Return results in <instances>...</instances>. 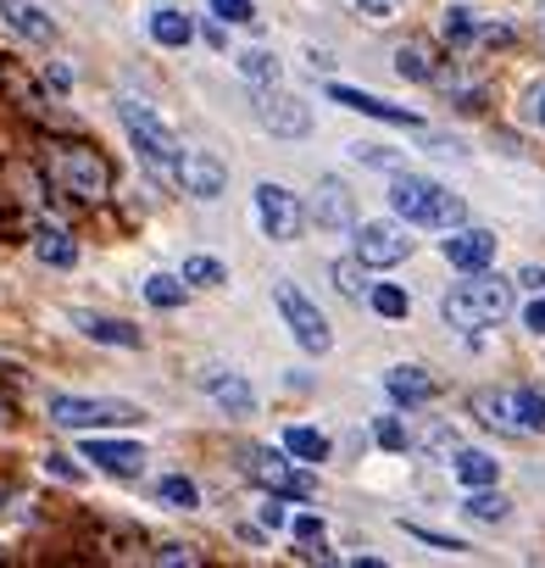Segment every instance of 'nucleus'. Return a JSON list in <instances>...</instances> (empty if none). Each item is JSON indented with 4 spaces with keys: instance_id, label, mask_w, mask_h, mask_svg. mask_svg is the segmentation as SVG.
<instances>
[{
    "instance_id": "nucleus-1",
    "label": "nucleus",
    "mask_w": 545,
    "mask_h": 568,
    "mask_svg": "<svg viewBox=\"0 0 545 568\" xmlns=\"http://www.w3.org/2000/svg\"><path fill=\"white\" fill-rule=\"evenodd\" d=\"M512 307H518V290L501 274H468L463 285H451L445 301H440L451 330H468V335L490 330V323H501V318H512Z\"/></svg>"
},
{
    "instance_id": "nucleus-2",
    "label": "nucleus",
    "mask_w": 545,
    "mask_h": 568,
    "mask_svg": "<svg viewBox=\"0 0 545 568\" xmlns=\"http://www.w3.org/2000/svg\"><path fill=\"white\" fill-rule=\"evenodd\" d=\"M45 168L62 185V196H73V201H107V190H112L107 156L96 145H84V140H51Z\"/></svg>"
},
{
    "instance_id": "nucleus-3",
    "label": "nucleus",
    "mask_w": 545,
    "mask_h": 568,
    "mask_svg": "<svg viewBox=\"0 0 545 568\" xmlns=\"http://www.w3.org/2000/svg\"><path fill=\"white\" fill-rule=\"evenodd\" d=\"M390 207H396V218H407L412 229H445V234L463 229V218H468L463 196H451V190L434 185V179H412V174H396Z\"/></svg>"
},
{
    "instance_id": "nucleus-4",
    "label": "nucleus",
    "mask_w": 545,
    "mask_h": 568,
    "mask_svg": "<svg viewBox=\"0 0 545 568\" xmlns=\"http://www.w3.org/2000/svg\"><path fill=\"white\" fill-rule=\"evenodd\" d=\"M118 118H123L129 140L140 145L145 168H151L162 185H178V162H185V145H178V134H173L151 107H140V101H123V107H118Z\"/></svg>"
},
{
    "instance_id": "nucleus-5",
    "label": "nucleus",
    "mask_w": 545,
    "mask_h": 568,
    "mask_svg": "<svg viewBox=\"0 0 545 568\" xmlns=\"http://www.w3.org/2000/svg\"><path fill=\"white\" fill-rule=\"evenodd\" d=\"M474 413L507 435H545V390H479Z\"/></svg>"
},
{
    "instance_id": "nucleus-6",
    "label": "nucleus",
    "mask_w": 545,
    "mask_h": 568,
    "mask_svg": "<svg viewBox=\"0 0 545 568\" xmlns=\"http://www.w3.org/2000/svg\"><path fill=\"white\" fill-rule=\"evenodd\" d=\"M140 419L145 413L134 401H118V396H51V424L62 430H123Z\"/></svg>"
},
{
    "instance_id": "nucleus-7",
    "label": "nucleus",
    "mask_w": 545,
    "mask_h": 568,
    "mask_svg": "<svg viewBox=\"0 0 545 568\" xmlns=\"http://www.w3.org/2000/svg\"><path fill=\"white\" fill-rule=\"evenodd\" d=\"M272 307H279V318L290 323V335H296V346L301 352H312V357H323L329 346H334V335H329V318L307 301V290L296 285V279H279L272 285Z\"/></svg>"
},
{
    "instance_id": "nucleus-8",
    "label": "nucleus",
    "mask_w": 545,
    "mask_h": 568,
    "mask_svg": "<svg viewBox=\"0 0 545 568\" xmlns=\"http://www.w3.org/2000/svg\"><path fill=\"white\" fill-rule=\"evenodd\" d=\"M245 474L262 485V491H272V497H296V502L318 497V479H312L307 468H296L285 452H267V446L245 452Z\"/></svg>"
},
{
    "instance_id": "nucleus-9",
    "label": "nucleus",
    "mask_w": 545,
    "mask_h": 568,
    "mask_svg": "<svg viewBox=\"0 0 545 568\" xmlns=\"http://www.w3.org/2000/svg\"><path fill=\"white\" fill-rule=\"evenodd\" d=\"M412 223L401 218V223H356V257L368 263V268H396V263H407L412 257V234H407Z\"/></svg>"
},
{
    "instance_id": "nucleus-10",
    "label": "nucleus",
    "mask_w": 545,
    "mask_h": 568,
    "mask_svg": "<svg viewBox=\"0 0 545 568\" xmlns=\"http://www.w3.org/2000/svg\"><path fill=\"white\" fill-rule=\"evenodd\" d=\"M256 223H262L267 240H301L307 207H301V196H290L285 185H256Z\"/></svg>"
},
{
    "instance_id": "nucleus-11",
    "label": "nucleus",
    "mask_w": 545,
    "mask_h": 568,
    "mask_svg": "<svg viewBox=\"0 0 545 568\" xmlns=\"http://www.w3.org/2000/svg\"><path fill=\"white\" fill-rule=\"evenodd\" d=\"M256 118H262V129L267 134H279V140H301L307 129H312V112L290 96V90H256Z\"/></svg>"
},
{
    "instance_id": "nucleus-12",
    "label": "nucleus",
    "mask_w": 545,
    "mask_h": 568,
    "mask_svg": "<svg viewBox=\"0 0 545 568\" xmlns=\"http://www.w3.org/2000/svg\"><path fill=\"white\" fill-rule=\"evenodd\" d=\"M445 263L451 268H463V274H485L490 263H496V252H501V240L490 234V229H451V240H445Z\"/></svg>"
},
{
    "instance_id": "nucleus-13",
    "label": "nucleus",
    "mask_w": 545,
    "mask_h": 568,
    "mask_svg": "<svg viewBox=\"0 0 545 568\" xmlns=\"http://www.w3.org/2000/svg\"><path fill=\"white\" fill-rule=\"evenodd\" d=\"M329 101L345 107V112H362V118H379V123H396V129H423V118L412 107H390L368 90H351V85H329Z\"/></svg>"
},
{
    "instance_id": "nucleus-14",
    "label": "nucleus",
    "mask_w": 545,
    "mask_h": 568,
    "mask_svg": "<svg viewBox=\"0 0 545 568\" xmlns=\"http://www.w3.org/2000/svg\"><path fill=\"white\" fill-rule=\"evenodd\" d=\"M223 185H229V174H223L218 156H207V151H185V162H178V190L196 196V201H218Z\"/></svg>"
},
{
    "instance_id": "nucleus-15",
    "label": "nucleus",
    "mask_w": 545,
    "mask_h": 568,
    "mask_svg": "<svg viewBox=\"0 0 545 568\" xmlns=\"http://www.w3.org/2000/svg\"><path fill=\"white\" fill-rule=\"evenodd\" d=\"M84 463H96L101 474H118V479H140V468H145V446H134V441H96V430H89V441H84Z\"/></svg>"
},
{
    "instance_id": "nucleus-16",
    "label": "nucleus",
    "mask_w": 545,
    "mask_h": 568,
    "mask_svg": "<svg viewBox=\"0 0 545 568\" xmlns=\"http://www.w3.org/2000/svg\"><path fill=\"white\" fill-rule=\"evenodd\" d=\"M196 379H201V390L218 401V408H223L229 419H245V413L256 408V390H251L240 374H229V368H201Z\"/></svg>"
},
{
    "instance_id": "nucleus-17",
    "label": "nucleus",
    "mask_w": 545,
    "mask_h": 568,
    "mask_svg": "<svg viewBox=\"0 0 545 568\" xmlns=\"http://www.w3.org/2000/svg\"><path fill=\"white\" fill-rule=\"evenodd\" d=\"M385 390H390L396 408H423V401H434V396H440V385H434L423 368H412V363L390 368V374H385Z\"/></svg>"
},
{
    "instance_id": "nucleus-18",
    "label": "nucleus",
    "mask_w": 545,
    "mask_h": 568,
    "mask_svg": "<svg viewBox=\"0 0 545 568\" xmlns=\"http://www.w3.org/2000/svg\"><path fill=\"white\" fill-rule=\"evenodd\" d=\"M73 323L89 335V341H101V346H123V352H134V346H145V335L134 330V323H123V318H101V312H73Z\"/></svg>"
},
{
    "instance_id": "nucleus-19",
    "label": "nucleus",
    "mask_w": 545,
    "mask_h": 568,
    "mask_svg": "<svg viewBox=\"0 0 545 568\" xmlns=\"http://www.w3.org/2000/svg\"><path fill=\"white\" fill-rule=\"evenodd\" d=\"M0 18H7V29H18V34L34 40V45H51V40H56V23L34 7V0H0Z\"/></svg>"
},
{
    "instance_id": "nucleus-20",
    "label": "nucleus",
    "mask_w": 545,
    "mask_h": 568,
    "mask_svg": "<svg viewBox=\"0 0 545 568\" xmlns=\"http://www.w3.org/2000/svg\"><path fill=\"white\" fill-rule=\"evenodd\" d=\"M451 474H457L468 491H485V485H496L501 479V463L490 457V452H474V446H457L451 452Z\"/></svg>"
},
{
    "instance_id": "nucleus-21",
    "label": "nucleus",
    "mask_w": 545,
    "mask_h": 568,
    "mask_svg": "<svg viewBox=\"0 0 545 568\" xmlns=\"http://www.w3.org/2000/svg\"><path fill=\"white\" fill-rule=\"evenodd\" d=\"M445 40H451V45H474V40H507V29L485 23V18H479V12H468V7H451V12H445Z\"/></svg>"
},
{
    "instance_id": "nucleus-22",
    "label": "nucleus",
    "mask_w": 545,
    "mask_h": 568,
    "mask_svg": "<svg viewBox=\"0 0 545 568\" xmlns=\"http://www.w3.org/2000/svg\"><path fill=\"white\" fill-rule=\"evenodd\" d=\"M151 40L167 45V51H185V45L196 40V23H190L185 12H173V7H156V12H151Z\"/></svg>"
},
{
    "instance_id": "nucleus-23",
    "label": "nucleus",
    "mask_w": 545,
    "mask_h": 568,
    "mask_svg": "<svg viewBox=\"0 0 545 568\" xmlns=\"http://www.w3.org/2000/svg\"><path fill=\"white\" fill-rule=\"evenodd\" d=\"M318 223L323 229H351V190L340 179H323L318 185Z\"/></svg>"
},
{
    "instance_id": "nucleus-24",
    "label": "nucleus",
    "mask_w": 545,
    "mask_h": 568,
    "mask_svg": "<svg viewBox=\"0 0 545 568\" xmlns=\"http://www.w3.org/2000/svg\"><path fill=\"white\" fill-rule=\"evenodd\" d=\"M396 73H401V78H412V85H434V78H440V67H434V51H429V45H401V51H396Z\"/></svg>"
},
{
    "instance_id": "nucleus-25",
    "label": "nucleus",
    "mask_w": 545,
    "mask_h": 568,
    "mask_svg": "<svg viewBox=\"0 0 545 568\" xmlns=\"http://www.w3.org/2000/svg\"><path fill=\"white\" fill-rule=\"evenodd\" d=\"M463 513H468L474 524H507V519H512V502H507V497H496L490 485H485V491H468Z\"/></svg>"
},
{
    "instance_id": "nucleus-26",
    "label": "nucleus",
    "mask_w": 545,
    "mask_h": 568,
    "mask_svg": "<svg viewBox=\"0 0 545 568\" xmlns=\"http://www.w3.org/2000/svg\"><path fill=\"white\" fill-rule=\"evenodd\" d=\"M285 452L301 457V463H323V457H329V435H323V430H307V424H290V430H285Z\"/></svg>"
},
{
    "instance_id": "nucleus-27",
    "label": "nucleus",
    "mask_w": 545,
    "mask_h": 568,
    "mask_svg": "<svg viewBox=\"0 0 545 568\" xmlns=\"http://www.w3.org/2000/svg\"><path fill=\"white\" fill-rule=\"evenodd\" d=\"M34 252H40V263H51V268H73V263H78V246H73L62 229H40V234H34Z\"/></svg>"
},
{
    "instance_id": "nucleus-28",
    "label": "nucleus",
    "mask_w": 545,
    "mask_h": 568,
    "mask_svg": "<svg viewBox=\"0 0 545 568\" xmlns=\"http://www.w3.org/2000/svg\"><path fill=\"white\" fill-rule=\"evenodd\" d=\"M234 62H240V73L251 78V85H279V56L272 51H240Z\"/></svg>"
},
{
    "instance_id": "nucleus-29",
    "label": "nucleus",
    "mask_w": 545,
    "mask_h": 568,
    "mask_svg": "<svg viewBox=\"0 0 545 568\" xmlns=\"http://www.w3.org/2000/svg\"><path fill=\"white\" fill-rule=\"evenodd\" d=\"M334 285H340V296H351V301H362L374 285H368V263L362 257H351V263H334Z\"/></svg>"
},
{
    "instance_id": "nucleus-30",
    "label": "nucleus",
    "mask_w": 545,
    "mask_h": 568,
    "mask_svg": "<svg viewBox=\"0 0 545 568\" xmlns=\"http://www.w3.org/2000/svg\"><path fill=\"white\" fill-rule=\"evenodd\" d=\"M162 502H167V508H178V513H190V508L201 502L196 479H185V474H167V479H162Z\"/></svg>"
},
{
    "instance_id": "nucleus-31",
    "label": "nucleus",
    "mask_w": 545,
    "mask_h": 568,
    "mask_svg": "<svg viewBox=\"0 0 545 568\" xmlns=\"http://www.w3.org/2000/svg\"><path fill=\"white\" fill-rule=\"evenodd\" d=\"M185 285H190V279L151 274V279H145V296H151V307H178V301H185Z\"/></svg>"
},
{
    "instance_id": "nucleus-32",
    "label": "nucleus",
    "mask_w": 545,
    "mask_h": 568,
    "mask_svg": "<svg viewBox=\"0 0 545 568\" xmlns=\"http://www.w3.org/2000/svg\"><path fill=\"white\" fill-rule=\"evenodd\" d=\"M368 301H374V312H379V318H407V307H412L401 285H374V290H368Z\"/></svg>"
},
{
    "instance_id": "nucleus-33",
    "label": "nucleus",
    "mask_w": 545,
    "mask_h": 568,
    "mask_svg": "<svg viewBox=\"0 0 545 568\" xmlns=\"http://www.w3.org/2000/svg\"><path fill=\"white\" fill-rule=\"evenodd\" d=\"M212 18H218V23H234V29H256V23H262L251 0H212Z\"/></svg>"
},
{
    "instance_id": "nucleus-34",
    "label": "nucleus",
    "mask_w": 545,
    "mask_h": 568,
    "mask_svg": "<svg viewBox=\"0 0 545 568\" xmlns=\"http://www.w3.org/2000/svg\"><path fill=\"white\" fill-rule=\"evenodd\" d=\"M351 156L362 162V168H385V174H401V151H390V145H351Z\"/></svg>"
},
{
    "instance_id": "nucleus-35",
    "label": "nucleus",
    "mask_w": 545,
    "mask_h": 568,
    "mask_svg": "<svg viewBox=\"0 0 545 568\" xmlns=\"http://www.w3.org/2000/svg\"><path fill=\"white\" fill-rule=\"evenodd\" d=\"M185 279L190 285H229V274H223L218 257H185Z\"/></svg>"
},
{
    "instance_id": "nucleus-36",
    "label": "nucleus",
    "mask_w": 545,
    "mask_h": 568,
    "mask_svg": "<svg viewBox=\"0 0 545 568\" xmlns=\"http://www.w3.org/2000/svg\"><path fill=\"white\" fill-rule=\"evenodd\" d=\"M323 535H329V524H323L318 513H301V519H296V541H301V557L323 552Z\"/></svg>"
},
{
    "instance_id": "nucleus-37",
    "label": "nucleus",
    "mask_w": 545,
    "mask_h": 568,
    "mask_svg": "<svg viewBox=\"0 0 545 568\" xmlns=\"http://www.w3.org/2000/svg\"><path fill=\"white\" fill-rule=\"evenodd\" d=\"M374 435H379V446H385V452H407V446H412V435H407V424H401V419H379V424H374Z\"/></svg>"
},
{
    "instance_id": "nucleus-38",
    "label": "nucleus",
    "mask_w": 545,
    "mask_h": 568,
    "mask_svg": "<svg viewBox=\"0 0 545 568\" xmlns=\"http://www.w3.org/2000/svg\"><path fill=\"white\" fill-rule=\"evenodd\" d=\"M407 535H418V541H429V546H440V552H468L457 535H440V530H423V524H407Z\"/></svg>"
},
{
    "instance_id": "nucleus-39",
    "label": "nucleus",
    "mask_w": 545,
    "mask_h": 568,
    "mask_svg": "<svg viewBox=\"0 0 545 568\" xmlns=\"http://www.w3.org/2000/svg\"><path fill=\"white\" fill-rule=\"evenodd\" d=\"M290 524V513H285V502L267 491V502H262V530H285Z\"/></svg>"
},
{
    "instance_id": "nucleus-40",
    "label": "nucleus",
    "mask_w": 545,
    "mask_h": 568,
    "mask_svg": "<svg viewBox=\"0 0 545 568\" xmlns=\"http://www.w3.org/2000/svg\"><path fill=\"white\" fill-rule=\"evenodd\" d=\"M418 446H423V452H457V435H451V430H429Z\"/></svg>"
},
{
    "instance_id": "nucleus-41",
    "label": "nucleus",
    "mask_w": 545,
    "mask_h": 568,
    "mask_svg": "<svg viewBox=\"0 0 545 568\" xmlns=\"http://www.w3.org/2000/svg\"><path fill=\"white\" fill-rule=\"evenodd\" d=\"M45 468H51V474H62V479H73V485L84 479V474H78V463H73V457H56V452L45 457Z\"/></svg>"
},
{
    "instance_id": "nucleus-42",
    "label": "nucleus",
    "mask_w": 545,
    "mask_h": 568,
    "mask_svg": "<svg viewBox=\"0 0 545 568\" xmlns=\"http://www.w3.org/2000/svg\"><path fill=\"white\" fill-rule=\"evenodd\" d=\"M523 323H529V330H534V335H545V296H534V301H529V312H523Z\"/></svg>"
},
{
    "instance_id": "nucleus-43",
    "label": "nucleus",
    "mask_w": 545,
    "mask_h": 568,
    "mask_svg": "<svg viewBox=\"0 0 545 568\" xmlns=\"http://www.w3.org/2000/svg\"><path fill=\"white\" fill-rule=\"evenodd\" d=\"M356 12H368L374 23H390V0H356Z\"/></svg>"
},
{
    "instance_id": "nucleus-44",
    "label": "nucleus",
    "mask_w": 545,
    "mask_h": 568,
    "mask_svg": "<svg viewBox=\"0 0 545 568\" xmlns=\"http://www.w3.org/2000/svg\"><path fill=\"white\" fill-rule=\"evenodd\" d=\"M156 563H201V557H196L190 546H162V552H156Z\"/></svg>"
},
{
    "instance_id": "nucleus-45",
    "label": "nucleus",
    "mask_w": 545,
    "mask_h": 568,
    "mask_svg": "<svg viewBox=\"0 0 545 568\" xmlns=\"http://www.w3.org/2000/svg\"><path fill=\"white\" fill-rule=\"evenodd\" d=\"M529 118H534V123H540V129H545V85H540V90H534V96H529Z\"/></svg>"
},
{
    "instance_id": "nucleus-46",
    "label": "nucleus",
    "mask_w": 545,
    "mask_h": 568,
    "mask_svg": "<svg viewBox=\"0 0 545 568\" xmlns=\"http://www.w3.org/2000/svg\"><path fill=\"white\" fill-rule=\"evenodd\" d=\"M518 285H529V290H540V285H545V268H523V274H518Z\"/></svg>"
},
{
    "instance_id": "nucleus-47",
    "label": "nucleus",
    "mask_w": 545,
    "mask_h": 568,
    "mask_svg": "<svg viewBox=\"0 0 545 568\" xmlns=\"http://www.w3.org/2000/svg\"><path fill=\"white\" fill-rule=\"evenodd\" d=\"M540 34H545V18H540Z\"/></svg>"
}]
</instances>
